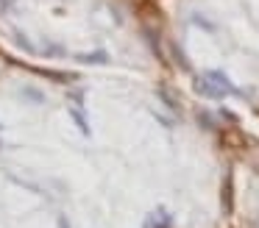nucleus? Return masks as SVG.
I'll return each instance as SVG.
<instances>
[{
    "mask_svg": "<svg viewBox=\"0 0 259 228\" xmlns=\"http://www.w3.org/2000/svg\"><path fill=\"white\" fill-rule=\"evenodd\" d=\"M75 61H81V64H109V53H103V50H95V53H78Z\"/></svg>",
    "mask_w": 259,
    "mask_h": 228,
    "instance_id": "nucleus-5",
    "label": "nucleus"
},
{
    "mask_svg": "<svg viewBox=\"0 0 259 228\" xmlns=\"http://www.w3.org/2000/svg\"><path fill=\"white\" fill-rule=\"evenodd\" d=\"M12 6H14V0H0V14H6Z\"/></svg>",
    "mask_w": 259,
    "mask_h": 228,
    "instance_id": "nucleus-10",
    "label": "nucleus"
},
{
    "mask_svg": "<svg viewBox=\"0 0 259 228\" xmlns=\"http://www.w3.org/2000/svg\"><path fill=\"white\" fill-rule=\"evenodd\" d=\"M192 22H198V25H201L203 31L214 33V25H212V22H209V20H206V17H203V14H192Z\"/></svg>",
    "mask_w": 259,
    "mask_h": 228,
    "instance_id": "nucleus-8",
    "label": "nucleus"
},
{
    "mask_svg": "<svg viewBox=\"0 0 259 228\" xmlns=\"http://www.w3.org/2000/svg\"><path fill=\"white\" fill-rule=\"evenodd\" d=\"M223 206L231 209V178H226V184H223Z\"/></svg>",
    "mask_w": 259,
    "mask_h": 228,
    "instance_id": "nucleus-9",
    "label": "nucleus"
},
{
    "mask_svg": "<svg viewBox=\"0 0 259 228\" xmlns=\"http://www.w3.org/2000/svg\"><path fill=\"white\" fill-rule=\"evenodd\" d=\"M70 117H73V122L78 125V131L84 133V136H92V125H90V120H87L84 106H70Z\"/></svg>",
    "mask_w": 259,
    "mask_h": 228,
    "instance_id": "nucleus-4",
    "label": "nucleus"
},
{
    "mask_svg": "<svg viewBox=\"0 0 259 228\" xmlns=\"http://www.w3.org/2000/svg\"><path fill=\"white\" fill-rule=\"evenodd\" d=\"M59 228H70V222H67V217H64V214L59 217Z\"/></svg>",
    "mask_w": 259,
    "mask_h": 228,
    "instance_id": "nucleus-11",
    "label": "nucleus"
},
{
    "mask_svg": "<svg viewBox=\"0 0 259 228\" xmlns=\"http://www.w3.org/2000/svg\"><path fill=\"white\" fill-rule=\"evenodd\" d=\"M192 89H195L198 95H203V98H209V100H220L226 95V89L218 86V83L206 75H192Z\"/></svg>",
    "mask_w": 259,
    "mask_h": 228,
    "instance_id": "nucleus-1",
    "label": "nucleus"
},
{
    "mask_svg": "<svg viewBox=\"0 0 259 228\" xmlns=\"http://www.w3.org/2000/svg\"><path fill=\"white\" fill-rule=\"evenodd\" d=\"M23 98L34 100V103H42V100H45V95H42L39 89H34V86H25V89H23Z\"/></svg>",
    "mask_w": 259,
    "mask_h": 228,
    "instance_id": "nucleus-7",
    "label": "nucleus"
},
{
    "mask_svg": "<svg viewBox=\"0 0 259 228\" xmlns=\"http://www.w3.org/2000/svg\"><path fill=\"white\" fill-rule=\"evenodd\" d=\"M145 228H173V214H170L164 206H156V209L148 214Z\"/></svg>",
    "mask_w": 259,
    "mask_h": 228,
    "instance_id": "nucleus-2",
    "label": "nucleus"
},
{
    "mask_svg": "<svg viewBox=\"0 0 259 228\" xmlns=\"http://www.w3.org/2000/svg\"><path fill=\"white\" fill-rule=\"evenodd\" d=\"M203 75L212 78V81L218 83V86H223V89H226V95H242V89H240V86H234V83L229 81V75H226L223 70H209V72H203Z\"/></svg>",
    "mask_w": 259,
    "mask_h": 228,
    "instance_id": "nucleus-3",
    "label": "nucleus"
},
{
    "mask_svg": "<svg viewBox=\"0 0 259 228\" xmlns=\"http://www.w3.org/2000/svg\"><path fill=\"white\" fill-rule=\"evenodd\" d=\"M14 42H17L20 44V50H25V53H34V42H31V39L28 36H25V33L23 31H14Z\"/></svg>",
    "mask_w": 259,
    "mask_h": 228,
    "instance_id": "nucleus-6",
    "label": "nucleus"
}]
</instances>
